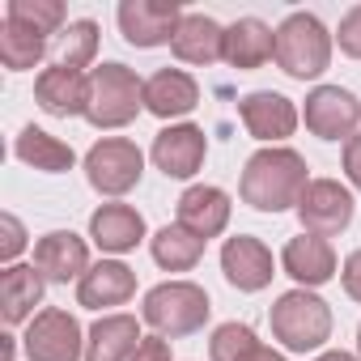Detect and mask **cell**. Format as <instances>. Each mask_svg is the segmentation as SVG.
Masks as SVG:
<instances>
[{
	"mask_svg": "<svg viewBox=\"0 0 361 361\" xmlns=\"http://www.w3.org/2000/svg\"><path fill=\"white\" fill-rule=\"evenodd\" d=\"M306 188H310L306 157L298 149H285V145H268V149L251 153L247 166H243V178H238L243 204H251L259 213L298 209V200H302Z\"/></svg>",
	"mask_w": 361,
	"mask_h": 361,
	"instance_id": "1",
	"label": "cell"
},
{
	"mask_svg": "<svg viewBox=\"0 0 361 361\" xmlns=\"http://www.w3.org/2000/svg\"><path fill=\"white\" fill-rule=\"evenodd\" d=\"M140 111H145V81L128 64L106 60V64H98L90 73V106H85V119L98 132L128 128Z\"/></svg>",
	"mask_w": 361,
	"mask_h": 361,
	"instance_id": "2",
	"label": "cell"
},
{
	"mask_svg": "<svg viewBox=\"0 0 361 361\" xmlns=\"http://www.w3.org/2000/svg\"><path fill=\"white\" fill-rule=\"evenodd\" d=\"M209 314H213V302L196 281H166V285L149 289L145 310H140V319L153 327V336H166V340L200 331L209 323Z\"/></svg>",
	"mask_w": 361,
	"mask_h": 361,
	"instance_id": "3",
	"label": "cell"
},
{
	"mask_svg": "<svg viewBox=\"0 0 361 361\" xmlns=\"http://www.w3.org/2000/svg\"><path fill=\"white\" fill-rule=\"evenodd\" d=\"M276 64L293 81H314L331 64V30L314 13H289L276 26Z\"/></svg>",
	"mask_w": 361,
	"mask_h": 361,
	"instance_id": "4",
	"label": "cell"
},
{
	"mask_svg": "<svg viewBox=\"0 0 361 361\" xmlns=\"http://www.w3.org/2000/svg\"><path fill=\"white\" fill-rule=\"evenodd\" d=\"M268 323H272V336L289 353H314V348H323L331 340V306L310 289L281 293Z\"/></svg>",
	"mask_w": 361,
	"mask_h": 361,
	"instance_id": "5",
	"label": "cell"
},
{
	"mask_svg": "<svg viewBox=\"0 0 361 361\" xmlns=\"http://www.w3.org/2000/svg\"><path fill=\"white\" fill-rule=\"evenodd\" d=\"M145 174V153L128 136H102L85 153V178L98 196H128Z\"/></svg>",
	"mask_w": 361,
	"mask_h": 361,
	"instance_id": "6",
	"label": "cell"
},
{
	"mask_svg": "<svg viewBox=\"0 0 361 361\" xmlns=\"http://www.w3.org/2000/svg\"><path fill=\"white\" fill-rule=\"evenodd\" d=\"M22 348L30 361H81L85 357V340H81V323L60 310V306H47L30 319L26 336H22Z\"/></svg>",
	"mask_w": 361,
	"mask_h": 361,
	"instance_id": "7",
	"label": "cell"
},
{
	"mask_svg": "<svg viewBox=\"0 0 361 361\" xmlns=\"http://www.w3.org/2000/svg\"><path fill=\"white\" fill-rule=\"evenodd\" d=\"M353 192L336 178H310V188L302 192L298 200V221L306 234H319V238H336L353 226Z\"/></svg>",
	"mask_w": 361,
	"mask_h": 361,
	"instance_id": "8",
	"label": "cell"
},
{
	"mask_svg": "<svg viewBox=\"0 0 361 361\" xmlns=\"http://www.w3.org/2000/svg\"><path fill=\"white\" fill-rule=\"evenodd\" d=\"M302 119L319 140H344L348 145L357 136V123H361V102L344 85H314L306 94Z\"/></svg>",
	"mask_w": 361,
	"mask_h": 361,
	"instance_id": "9",
	"label": "cell"
},
{
	"mask_svg": "<svg viewBox=\"0 0 361 361\" xmlns=\"http://www.w3.org/2000/svg\"><path fill=\"white\" fill-rule=\"evenodd\" d=\"M115 18L132 47H161V43H174L178 22L188 13L178 0H123Z\"/></svg>",
	"mask_w": 361,
	"mask_h": 361,
	"instance_id": "10",
	"label": "cell"
},
{
	"mask_svg": "<svg viewBox=\"0 0 361 361\" xmlns=\"http://www.w3.org/2000/svg\"><path fill=\"white\" fill-rule=\"evenodd\" d=\"M204 153H209V136L204 128L196 123H170L153 136V166L166 174V178H192L200 166H204Z\"/></svg>",
	"mask_w": 361,
	"mask_h": 361,
	"instance_id": "11",
	"label": "cell"
},
{
	"mask_svg": "<svg viewBox=\"0 0 361 361\" xmlns=\"http://www.w3.org/2000/svg\"><path fill=\"white\" fill-rule=\"evenodd\" d=\"M35 268L43 272L47 285H68V281H81L94 264H90V247L81 234L51 230L35 243Z\"/></svg>",
	"mask_w": 361,
	"mask_h": 361,
	"instance_id": "12",
	"label": "cell"
},
{
	"mask_svg": "<svg viewBox=\"0 0 361 361\" xmlns=\"http://www.w3.org/2000/svg\"><path fill=\"white\" fill-rule=\"evenodd\" d=\"M238 115H243V128L255 136V140H264V145H276V140H285V136H293V128H298V106L285 98V94H276V90H255V94H247L243 102H238Z\"/></svg>",
	"mask_w": 361,
	"mask_h": 361,
	"instance_id": "13",
	"label": "cell"
},
{
	"mask_svg": "<svg viewBox=\"0 0 361 361\" xmlns=\"http://www.w3.org/2000/svg\"><path fill=\"white\" fill-rule=\"evenodd\" d=\"M221 272H226V281L238 289V293H259V289H268L272 285V251L259 243V238H251V234H238V238H226V247H221Z\"/></svg>",
	"mask_w": 361,
	"mask_h": 361,
	"instance_id": "14",
	"label": "cell"
},
{
	"mask_svg": "<svg viewBox=\"0 0 361 361\" xmlns=\"http://www.w3.org/2000/svg\"><path fill=\"white\" fill-rule=\"evenodd\" d=\"M200 106V85L183 68H157L145 81V111L157 119H183Z\"/></svg>",
	"mask_w": 361,
	"mask_h": 361,
	"instance_id": "15",
	"label": "cell"
},
{
	"mask_svg": "<svg viewBox=\"0 0 361 361\" xmlns=\"http://www.w3.org/2000/svg\"><path fill=\"white\" fill-rule=\"evenodd\" d=\"M281 268L298 281V289H319V285H327V281L336 276V251H331L327 238L302 230L298 238L285 243V251H281Z\"/></svg>",
	"mask_w": 361,
	"mask_h": 361,
	"instance_id": "16",
	"label": "cell"
},
{
	"mask_svg": "<svg viewBox=\"0 0 361 361\" xmlns=\"http://www.w3.org/2000/svg\"><path fill=\"white\" fill-rule=\"evenodd\" d=\"M174 221L209 243V238L226 234V226H230V196L213 183H196L178 196V217Z\"/></svg>",
	"mask_w": 361,
	"mask_h": 361,
	"instance_id": "17",
	"label": "cell"
},
{
	"mask_svg": "<svg viewBox=\"0 0 361 361\" xmlns=\"http://www.w3.org/2000/svg\"><path fill=\"white\" fill-rule=\"evenodd\" d=\"M35 102H39L47 115H56V119L85 115V106H90V77L77 73V68L51 64V68H43L39 81H35Z\"/></svg>",
	"mask_w": 361,
	"mask_h": 361,
	"instance_id": "18",
	"label": "cell"
},
{
	"mask_svg": "<svg viewBox=\"0 0 361 361\" xmlns=\"http://www.w3.org/2000/svg\"><path fill=\"white\" fill-rule=\"evenodd\" d=\"M132 293H136V272L119 259H102L77 281V306H85V310L123 306V302H132Z\"/></svg>",
	"mask_w": 361,
	"mask_h": 361,
	"instance_id": "19",
	"label": "cell"
},
{
	"mask_svg": "<svg viewBox=\"0 0 361 361\" xmlns=\"http://www.w3.org/2000/svg\"><path fill=\"white\" fill-rule=\"evenodd\" d=\"M170 51L183 60V64H217L226 60V30L209 18V13H188L178 22V35L170 43Z\"/></svg>",
	"mask_w": 361,
	"mask_h": 361,
	"instance_id": "20",
	"label": "cell"
},
{
	"mask_svg": "<svg viewBox=\"0 0 361 361\" xmlns=\"http://www.w3.org/2000/svg\"><path fill=\"white\" fill-rule=\"evenodd\" d=\"M276 56V30H268L259 18H238L226 30V64L238 73L264 68Z\"/></svg>",
	"mask_w": 361,
	"mask_h": 361,
	"instance_id": "21",
	"label": "cell"
},
{
	"mask_svg": "<svg viewBox=\"0 0 361 361\" xmlns=\"http://www.w3.org/2000/svg\"><path fill=\"white\" fill-rule=\"evenodd\" d=\"M90 238L111 251V255H123V251H136L145 243V217L132 209V204H102L94 217H90Z\"/></svg>",
	"mask_w": 361,
	"mask_h": 361,
	"instance_id": "22",
	"label": "cell"
},
{
	"mask_svg": "<svg viewBox=\"0 0 361 361\" xmlns=\"http://www.w3.org/2000/svg\"><path fill=\"white\" fill-rule=\"evenodd\" d=\"M43 272L35 264H13L0 272V314L5 323H26L35 319V306H43Z\"/></svg>",
	"mask_w": 361,
	"mask_h": 361,
	"instance_id": "23",
	"label": "cell"
},
{
	"mask_svg": "<svg viewBox=\"0 0 361 361\" xmlns=\"http://www.w3.org/2000/svg\"><path fill=\"white\" fill-rule=\"evenodd\" d=\"M140 323L132 314H102L90 327L85 340V361H132V353L140 348Z\"/></svg>",
	"mask_w": 361,
	"mask_h": 361,
	"instance_id": "24",
	"label": "cell"
},
{
	"mask_svg": "<svg viewBox=\"0 0 361 361\" xmlns=\"http://www.w3.org/2000/svg\"><path fill=\"white\" fill-rule=\"evenodd\" d=\"M13 153H18V161L35 166V170H43V174H64V170L77 166L73 145H64L60 136H51V132H43V128H35V123L18 132Z\"/></svg>",
	"mask_w": 361,
	"mask_h": 361,
	"instance_id": "25",
	"label": "cell"
},
{
	"mask_svg": "<svg viewBox=\"0 0 361 361\" xmlns=\"http://www.w3.org/2000/svg\"><path fill=\"white\" fill-rule=\"evenodd\" d=\"M43 56H51V39L35 26H22L13 18H5V26H0V64L9 73H26Z\"/></svg>",
	"mask_w": 361,
	"mask_h": 361,
	"instance_id": "26",
	"label": "cell"
},
{
	"mask_svg": "<svg viewBox=\"0 0 361 361\" xmlns=\"http://www.w3.org/2000/svg\"><path fill=\"white\" fill-rule=\"evenodd\" d=\"M149 251H153L157 268H166V272H192L204 259V238H196L192 230H183L174 221V226H161L149 238Z\"/></svg>",
	"mask_w": 361,
	"mask_h": 361,
	"instance_id": "27",
	"label": "cell"
},
{
	"mask_svg": "<svg viewBox=\"0 0 361 361\" xmlns=\"http://www.w3.org/2000/svg\"><path fill=\"white\" fill-rule=\"evenodd\" d=\"M209 357L213 361H285L276 348H268L247 323H221L209 340Z\"/></svg>",
	"mask_w": 361,
	"mask_h": 361,
	"instance_id": "28",
	"label": "cell"
},
{
	"mask_svg": "<svg viewBox=\"0 0 361 361\" xmlns=\"http://www.w3.org/2000/svg\"><path fill=\"white\" fill-rule=\"evenodd\" d=\"M94 56H98V22H90V18H77V22H68L56 39H51V64H60V68H85V64H94Z\"/></svg>",
	"mask_w": 361,
	"mask_h": 361,
	"instance_id": "29",
	"label": "cell"
},
{
	"mask_svg": "<svg viewBox=\"0 0 361 361\" xmlns=\"http://www.w3.org/2000/svg\"><path fill=\"white\" fill-rule=\"evenodd\" d=\"M5 18H13L22 26H35L47 39H56L64 30V5H60V0H9Z\"/></svg>",
	"mask_w": 361,
	"mask_h": 361,
	"instance_id": "30",
	"label": "cell"
},
{
	"mask_svg": "<svg viewBox=\"0 0 361 361\" xmlns=\"http://www.w3.org/2000/svg\"><path fill=\"white\" fill-rule=\"evenodd\" d=\"M26 251V230L13 213L0 217V259H5V268H13V259Z\"/></svg>",
	"mask_w": 361,
	"mask_h": 361,
	"instance_id": "31",
	"label": "cell"
},
{
	"mask_svg": "<svg viewBox=\"0 0 361 361\" xmlns=\"http://www.w3.org/2000/svg\"><path fill=\"white\" fill-rule=\"evenodd\" d=\"M336 39H340V51H344V56L361 60V5H353V9L340 18V30H336Z\"/></svg>",
	"mask_w": 361,
	"mask_h": 361,
	"instance_id": "32",
	"label": "cell"
},
{
	"mask_svg": "<svg viewBox=\"0 0 361 361\" xmlns=\"http://www.w3.org/2000/svg\"><path fill=\"white\" fill-rule=\"evenodd\" d=\"M132 361H174L170 357V340L166 336H145L140 348L132 353Z\"/></svg>",
	"mask_w": 361,
	"mask_h": 361,
	"instance_id": "33",
	"label": "cell"
},
{
	"mask_svg": "<svg viewBox=\"0 0 361 361\" xmlns=\"http://www.w3.org/2000/svg\"><path fill=\"white\" fill-rule=\"evenodd\" d=\"M344 293L353 298V302H361V251H353L348 259H344Z\"/></svg>",
	"mask_w": 361,
	"mask_h": 361,
	"instance_id": "34",
	"label": "cell"
},
{
	"mask_svg": "<svg viewBox=\"0 0 361 361\" xmlns=\"http://www.w3.org/2000/svg\"><path fill=\"white\" fill-rule=\"evenodd\" d=\"M344 174H348L353 188H361V132L344 145Z\"/></svg>",
	"mask_w": 361,
	"mask_h": 361,
	"instance_id": "35",
	"label": "cell"
},
{
	"mask_svg": "<svg viewBox=\"0 0 361 361\" xmlns=\"http://www.w3.org/2000/svg\"><path fill=\"white\" fill-rule=\"evenodd\" d=\"M314 361H361V357H353V353H340V348H331V353H319Z\"/></svg>",
	"mask_w": 361,
	"mask_h": 361,
	"instance_id": "36",
	"label": "cell"
},
{
	"mask_svg": "<svg viewBox=\"0 0 361 361\" xmlns=\"http://www.w3.org/2000/svg\"><path fill=\"white\" fill-rule=\"evenodd\" d=\"M5 344H0V361H13V353H18V344H13V336H0Z\"/></svg>",
	"mask_w": 361,
	"mask_h": 361,
	"instance_id": "37",
	"label": "cell"
},
{
	"mask_svg": "<svg viewBox=\"0 0 361 361\" xmlns=\"http://www.w3.org/2000/svg\"><path fill=\"white\" fill-rule=\"evenodd\" d=\"M357 353H361V327H357Z\"/></svg>",
	"mask_w": 361,
	"mask_h": 361,
	"instance_id": "38",
	"label": "cell"
}]
</instances>
